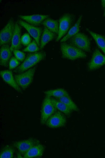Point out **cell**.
<instances>
[{
    "label": "cell",
    "instance_id": "cell-1",
    "mask_svg": "<svg viewBox=\"0 0 105 158\" xmlns=\"http://www.w3.org/2000/svg\"><path fill=\"white\" fill-rule=\"evenodd\" d=\"M61 50L62 57L64 59L74 60L78 59H84L87 57L85 52L70 44L62 43L61 45Z\"/></svg>",
    "mask_w": 105,
    "mask_h": 158
},
{
    "label": "cell",
    "instance_id": "cell-2",
    "mask_svg": "<svg viewBox=\"0 0 105 158\" xmlns=\"http://www.w3.org/2000/svg\"><path fill=\"white\" fill-rule=\"evenodd\" d=\"M46 56L45 52H43L30 54L22 63L16 69L15 72L21 73L27 70L42 61Z\"/></svg>",
    "mask_w": 105,
    "mask_h": 158
},
{
    "label": "cell",
    "instance_id": "cell-3",
    "mask_svg": "<svg viewBox=\"0 0 105 158\" xmlns=\"http://www.w3.org/2000/svg\"><path fill=\"white\" fill-rule=\"evenodd\" d=\"M70 44L84 52H91V43L88 37L79 32L70 39Z\"/></svg>",
    "mask_w": 105,
    "mask_h": 158
},
{
    "label": "cell",
    "instance_id": "cell-4",
    "mask_svg": "<svg viewBox=\"0 0 105 158\" xmlns=\"http://www.w3.org/2000/svg\"><path fill=\"white\" fill-rule=\"evenodd\" d=\"M57 109L52 101L51 97L46 96L42 105L41 123H45L48 118L57 111Z\"/></svg>",
    "mask_w": 105,
    "mask_h": 158
},
{
    "label": "cell",
    "instance_id": "cell-5",
    "mask_svg": "<svg viewBox=\"0 0 105 158\" xmlns=\"http://www.w3.org/2000/svg\"><path fill=\"white\" fill-rule=\"evenodd\" d=\"M36 70L34 67L15 75L14 78L18 86L23 89L27 88L33 81Z\"/></svg>",
    "mask_w": 105,
    "mask_h": 158
},
{
    "label": "cell",
    "instance_id": "cell-6",
    "mask_svg": "<svg viewBox=\"0 0 105 158\" xmlns=\"http://www.w3.org/2000/svg\"><path fill=\"white\" fill-rule=\"evenodd\" d=\"M74 19L73 15L66 14L63 15L59 20V29L56 42L59 41L70 30Z\"/></svg>",
    "mask_w": 105,
    "mask_h": 158
},
{
    "label": "cell",
    "instance_id": "cell-7",
    "mask_svg": "<svg viewBox=\"0 0 105 158\" xmlns=\"http://www.w3.org/2000/svg\"><path fill=\"white\" fill-rule=\"evenodd\" d=\"M14 20L10 19L4 27L0 32V44L3 45L8 44L11 42L15 28Z\"/></svg>",
    "mask_w": 105,
    "mask_h": 158
},
{
    "label": "cell",
    "instance_id": "cell-8",
    "mask_svg": "<svg viewBox=\"0 0 105 158\" xmlns=\"http://www.w3.org/2000/svg\"><path fill=\"white\" fill-rule=\"evenodd\" d=\"M67 123L64 114L61 112L57 111L48 118L45 124L48 127L54 129L63 127Z\"/></svg>",
    "mask_w": 105,
    "mask_h": 158
},
{
    "label": "cell",
    "instance_id": "cell-9",
    "mask_svg": "<svg viewBox=\"0 0 105 158\" xmlns=\"http://www.w3.org/2000/svg\"><path fill=\"white\" fill-rule=\"evenodd\" d=\"M105 64V55L96 49L94 51L91 58L87 64L89 71H93L99 69Z\"/></svg>",
    "mask_w": 105,
    "mask_h": 158
},
{
    "label": "cell",
    "instance_id": "cell-10",
    "mask_svg": "<svg viewBox=\"0 0 105 158\" xmlns=\"http://www.w3.org/2000/svg\"><path fill=\"white\" fill-rule=\"evenodd\" d=\"M40 143V141L36 138H31L27 140L16 142L13 145L20 154L24 155L31 148Z\"/></svg>",
    "mask_w": 105,
    "mask_h": 158
},
{
    "label": "cell",
    "instance_id": "cell-11",
    "mask_svg": "<svg viewBox=\"0 0 105 158\" xmlns=\"http://www.w3.org/2000/svg\"><path fill=\"white\" fill-rule=\"evenodd\" d=\"M18 23L28 31L30 35L34 39L38 47H40V38L42 32V29L31 25L21 20H19Z\"/></svg>",
    "mask_w": 105,
    "mask_h": 158
},
{
    "label": "cell",
    "instance_id": "cell-12",
    "mask_svg": "<svg viewBox=\"0 0 105 158\" xmlns=\"http://www.w3.org/2000/svg\"><path fill=\"white\" fill-rule=\"evenodd\" d=\"M0 75L5 82L18 93H22V90L17 83L11 71L9 70L1 71L0 72Z\"/></svg>",
    "mask_w": 105,
    "mask_h": 158
},
{
    "label": "cell",
    "instance_id": "cell-13",
    "mask_svg": "<svg viewBox=\"0 0 105 158\" xmlns=\"http://www.w3.org/2000/svg\"><path fill=\"white\" fill-rule=\"evenodd\" d=\"M20 25L17 22L15 23L14 31L10 47L12 52L15 50H18L21 48V27Z\"/></svg>",
    "mask_w": 105,
    "mask_h": 158
},
{
    "label": "cell",
    "instance_id": "cell-14",
    "mask_svg": "<svg viewBox=\"0 0 105 158\" xmlns=\"http://www.w3.org/2000/svg\"><path fill=\"white\" fill-rule=\"evenodd\" d=\"M49 16L48 15H34L27 16L21 15L19 17L23 20L26 23L36 26L42 23Z\"/></svg>",
    "mask_w": 105,
    "mask_h": 158
},
{
    "label": "cell",
    "instance_id": "cell-15",
    "mask_svg": "<svg viewBox=\"0 0 105 158\" xmlns=\"http://www.w3.org/2000/svg\"><path fill=\"white\" fill-rule=\"evenodd\" d=\"M45 147L40 143L35 145L31 148L24 155V158L41 157L44 152Z\"/></svg>",
    "mask_w": 105,
    "mask_h": 158
},
{
    "label": "cell",
    "instance_id": "cell-16",
    "mask_svg": "<svg viewBox=\"0 0 105 158\" xmlns=\"http://www.w3.org/2000/svg\"><path fill=\"white\" fill-rule=\"evenodd\" d=\"M12 51L8 44L3 45L0 49V64L6 67L12 56Z\"/></svg>",
    "mask_w": 105,
    "mask_h": 158
},
{
    "label": "cell",
    "instance_id": "cell-17",
    "mask_svg": "<svg viewBox=\"0 0 105 158\" xmlns=\"http://www.w3.org/2000/svg\"><path fill=\"white\" fill-rule=\"evenodd\" d=\"M82 15L79 18L75 24L70 29L67 34L61 40V42H64L71 39L80 31V26L82 20Z\"/></svg>",
    "mask_w": 105,
    "mask_h": 158
},
{
    "label": "cell",
    "instance_id": "cell-18",
    "mask_svg": "<svg viewBox=\"0 0 105 158\" xmlns=\"http://www.w3.org/2000/svg\"><path fill=\"white\" fill-rule=\"evenodd\" d=\"M55 37V34L50 31L46 28L44 27L41 40L40 49H43L45 46L49 42L51 41Z\"/></svg>",
    "mask_w": 105,
    "mask_h": 158
},
{
    "label": "cell",
    "instance_id": "cell-19",
    "mask_svg": "<svg viewBox=\"0 0 105 158\" xmlns=\"http://www.w3.org/2000/svg\"><path fill=\"white\" fill-rule=\"evenodd\" d=\"M42 24L49 31L55 34H58L59 29V23L55 20L50 18L46 19Z\"/></svg>",
    "mask_w": 105,
    "mask_h": 158
},
{
    "label": "cell",
    "instance_id": "cell-20",
    "mask_svg": "<svg viewBox=\"0 0 105 158\" xmlns=\"http://www.w3.org/2000/svg\"><path fill=\"white\" fill-rule=\"evenodd\" d=\"M86 30L94 39L98 47L102 51L105 55V37L95 33L87 28Z\"/></svg>",
    "mask_w": 105,
    "mask_h": 158
},
{
    "label": "cell",
    "instance_id": "cell-21",
    "mask_svg": "<svg viewBox=\"0 0 105 158\" xmlns=\"http://www.w3.org/2000/svg\"><path fill=\"white\" fill-rule=\"evenodd\" d=\"M51 100L55 106L57 110L61 111L62 113L68 116L70 115L72 110L66 105L63 102L51 98Z\"/></svg>",
    "mask_w": 105,
    "mask_h": 158
},
{
    "label": "cell",
    "instance_id": "cell-22",
    "mask_svg": "<svg viewBox=\"0 0 105 158\" xmlns=\"http://www.w3.org/2000/svg\"><path fill=\"white\" fill-rule=\"evenodd\" d=\"M46 95L50 97H53L57 98L64 96H69L67 92L63 89H58L46 91L44 92Z\"/></svg>",
    "mask_w": 105,
    "mask_h": 158
},
{
    "label": "cell",
    "instance_id": "cell-23",
    "mask_svg": "<svg viewBox=\"0 0 105 158\" xmlns=\"http://www.w3.org/2000/svg\"><path fill=\"white\" fill-rule=\"evenodd\" d=\"M57 100L67 105L72 111H78L79 109L77 105L71 100L69 96H64L57 98Z\"/></svg>",
    "mask_w": 105,
    "mask_h": 158
},
{
    "label": "cell",
    "instance_id": "cell-24",
    "mask_svg": "<svg viewBox=\"0 0 105 158\" xmlns=\"http://www.w3.org/2000/svg\"><path fill=\"white\" fill-rule=\"evenodd\" d=\"M14 147L6 146L2 150L0 154L1 158H12L14 157Z\"/></svg>",
    "mask_w": 105,
    "mask_h": 158
},
{
    "label": "cell",
    "instance_id": "cell-25",
    "mask_svg": "<svg viewBox=\"0 0 105 158\" xmlns=\"http://www.w3.org/2000/svg\"><path fill=\"white\" fill-rule=\"evenodd\" d=\"M35 41L34 40L27 47L23 50L25 52H36L38 51L40 49Z\"/></svg>",
    "mask_w": 105,
    "mask_h": 158
},
{
    "label": "cell",
    "instance_id": "cell-26",
    "mask_svg": "<svg viewBox=\"0 0 105 158\" xmlns=\"http://www.w3.org/2000/svg\"><path fill=\"white\" fill-rule=\"evenodd\" d=\"M20 64V62L14 57H12L10 59L9 63V67L10 70L15 69Z\"/></svg>",
    "mask_w": 105,
    "mask_h": 158
},
{
    "label": "cell",
    "instance_id": "cell-27",
    "mask_svg": "<svg viewBox=\"0 0 105 158\" xmlns=\"http://www.w3.org/2000/svg\"><path fill=\"white\" fill-rule=\"evenodd\" d=\"M31 38L28 34L23 35L21 37V43L24 46H28L31 43Z\"/></svg>",
    "mask_w": 105,
    "mask_h": 158
},
{
    "label": "cell",
    "instance_id": "cell-28",
    "mask_svg": "<svg viewBox=\"0 0 105 158\" xmlns=\"http://www.w3.org/2000/svg\"><path fill=\"white\" fill-rule=\"evenodd\" d=\"M15 57L20 61H23L25 58V54L23 52L18 50H15L13 51Z\"/></svg>",
    "mask_w": 105,
    "mask_h": 158
},
{
    "label": "cell",
    "instance_id": "cell-29",
    "mask_svg": "<svg viewBox=\"0 0 105 158\" xmlns=\"http://www.w3.org/2000/svg\"><path fill=\"white\" fill-rule=\"evenodd\" d=\"M101 5L102 7L103 10H105V0H102L101 1Z\"/></svg>",
    "mask_w": 105,
    "mask_h": 158
},
{
    "label": "cell",
    "instance_id": "cell-30",
    "mask_svg": "<svg viewBox=\"0 0 105 158\" xmlns=\"http://www.w3.org/2000/svg\"><path fill=\"white\" fill-rule=\"evenodd\" d=\"M103 16H105V10L104 11V14H103Z\"/></svg>",
    "mask_w": 105,
    "mask_h": 158
}]
</instances>
